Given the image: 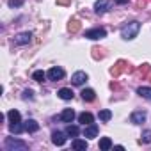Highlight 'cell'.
Here are the masks:
<instances>
[{
  "label": "cell",
  "mask_w": 151,
  "mask_h": 151,
  "mask_svg": "<svg viewBox=\"0 0 151 151\" xmlns=\"http://www.w3.org/2000/svg\"><path fill=\"white\" fill-rule=\"evenodd\" d=\"M139 30H140V23L139 22H130V23H126V25L121 27V37L130 41V39L137 37Z\"/></svg>",
  "instance_id": "6da1fadb"
},
{
  "label": "cell",
  "mask_w": 151,
  "mask_h": 151,
  "mask_svg": "<svg viewBox=\"0 0 151 151\" xmlns=\"http://www.w3.org/2000/svg\"><path fill=\"white\" fill-rule=\"evenodd\" d=\"M84 37H87V39H93V41H98V39H103V37H107V32H105V29H100V27H96V29L86 30V32H84Z\"/></svg>",
  "instance_id": "7a4b0ae2"
},
{
  "label": "cell",
  "mask_w": 151,
  "mask_h": 151,
  "mask_svg": "<svg viewBox=\"0 0 151 151\" xmlns=\"http://www.w3.org/2000/svg\"><path fill=\"white\" fill-rule=\"evenodd\" d=\"M4 146H6V149H7V151H14V149H27V144H25V142H22V140H18V139H13V137H7V139H6V142H4Z\"/></svg>",
  "instance_id": "3957f363"
},
{
  "label": "cell",
  "mask_w": 151,
  "mask_h": 151,
  "mask_svg": "<svg viewBox=\"0 0 151 151\" xmlns=\"http://www.w3.org/2000/svg\"><path fill=\"white\" fill-rule=\"evenodd\" d=\"M64 75H66V73H64V69H62V68L53 66V68H50V69H48L46 77H48L50 80H55V82H57V80H62V78H64Z\"/></svg>",
  "instance_id": "277c9868"
},
{
  "label": "cell",
  "mask_w": 151,
  "mask_h": 151,
  "mask_svg": "<svg viewBox=\"0 0 151 151\" xmlns=\"http://www.w3.org/2000/svg\"><path fill=\"white\" fill-rule=\"evenodd\" d=\"M112 7V0H98L94 4V13L96 14H105Z\"/></svg>",
  "instance_id": "5b68a950"
},
{
  "label": "cell",
  "mask_w": 151,
  "mask_h": 151,
  "mask_svg": "<svg viewBox=\"0 0 151 151\" xmlns=\"http://www.w3.org/2000/svg\"><path fill=\"white\" fill-rule=\"evenodd\" d=\"M87 82V73H84V71H77L71 77V84L73 86H84Z\"/></svg>",
  "instance_id": "8992f818"
},
{
  "label": "cell",
  "mask_w": 151,
  "mask_h": 151,
  "mask_svg": "<svg viewBox=\"0 0 151 151\" xmlns=\"http://www.w3.org/2000/svg\"><path fill=\"white\" fill-rule=\"evenodd\" d=\"M130 121H132L133 124H142V123L146 121V112H144V110H135V112L130 116Z\"/></svg>",
  "instance_id": "52a82bcc"
},
{
  "label": "cell",
  "mask_w": 151,
  "mask_h": 151,
  "mask_svg": "<svg viewBox=\"0 0 151 151\" xmlns=\"http://www.w3.org/2000/svg\"><path fill=\"white\" fill-rule=\"evenodd\" d=\"M98 126L94 124V123H91V124H87L86 128H84V137H87V139H96V135H98Z\"/></svg>",
  "instance_id": "ba28073f"
},
{
  "label": "cell",
  "mask_w": 151,
  "mask_h": 151,
  "mask_svg": "<svg viewBox=\"0 0 151 151\" xmlns=\"http://www.w3.org/2000/svg\"><path fill=\"white\" fill-rule=\"evenodd\" d=\"M66 135L68 133H62V132H52V142L55 146H64L66 144Z\"/></svg>",
  "instance_id": "9c48e42d"
},
{
  "label": "cell",
  "mask_w": 151,
  "mask_h": 151,
  "mask_svg": "<svg viewBox=\"0 0 151 151\" xmlns=\"http://www.w3.org/2000/svg\"><path fill=\"white\" fill-rule=\"evenodd\" d=\"M30 37H32L30 32H22V34H18L14 37V45H29L30 43Z\"/></svg>",
  "instance_id": "30bf717a"
},
{
  "label": "cell",
  "mask_w": 151,
  "mask_h": 151,
  "mask_svg": "<svg viewBox=\"0 0 151 151\" xmlns=\"http://www.w3.org/2000/svg\"><path fill=\"white\" fill-rule=\"evenodd\" d=\"M59 117H60V121H64V123H71V121L75 119V110H73V109H64Z\"/></svg>",
  "instance_id": "8fae6325"
},
{
  "label": "cell",
  "mask_w": 151,
  "mask_h": 151,
  "mask_svg": "<svg viewBox=\"0 0 151 151\" xmlns=\"http://www.w3.org/2000/svg\"><path fill=\"white\" fill-rule=\"evenodd\" d=\"M78 123H82L84 126H87V124L94 123V116H93L91 112H82V114L78 116Z\"/></svg>",
  "instance_id": "7c38bea8"
},
{
  "label": "cell",
  "mask_w": 151,
  "mask_h": 151,
  "mask_svg": "<svg viewBox=\"0 0 151 151\" xmlns=\"http://www.w3.org/2000/svg\"><path fill=\"white\" fill-rule=\"evenodd\" d=\"M23 124H25V132H29V133H34L39 130V123L36 119H27Z\"/></svg>",
  "instance_id": "4fadbf2b"
},
{
  "label": "cell",
  "mask_w": 151,
  "mask_h": 151,
  "mask_svg": "<svg viewBox=\"0 0 151 151\" xmlns=\"http://www.w3.org/2000/svg\"><path fill=\"white\" fill-rule=\"evenodd\" d=\"M87 146H89L87 140H80V139H73V142H71V147L77 149V151H86Z\"/></svg>",
  "instance_id": "5bb4252c"
},
{
  "label": "cell",
  "mask_w": 151,
  "mask_h": 151,
  "mask_svg": "<svg viewBox=\"0 0 151 151\" xmlns=\"http://www.w3.org/2000/svg\"><path fill=\"white\" fill-rule=\"evenodd\" d=\"M57 94H59V98H60V100H66V101H68V100H73V96H75V94H73V91H71V89H68V87L59 89V93H57Z\"/></svg>",
  "instance_id": "9a60e30c"
},
{
  "label": "cell",
  "mask_w": 151,
  "mask_h": 151,
  "mask_svg": "<svg viewBox=\"0 0 151 151\" xmlns=\"http://www.w3.org/2000/svg\"><path fill=\"white\" fill-rule=\"evenodd\" d=\"M80 94H82V100H84V101H93V100L96 98V93H94L93 89H84Z\"/></svg>",
  "instance_id": "2e32d148"
},
{
  "label": "cell",
  "mask_w": 151,
  "mask_h": 151,
  "mask_svg": "<svg viewBox=\"0 0 151 151\" xmlns=\"http://www.w3.org/2000/svg\"><path fill=\"white\" fill-rule=\"evenodd\" d=\"M9 130H11V133H22V132H25V124H22V121L20 123H11V126H9Z\"/></svg>",
  "instance_id": "e0dca14e"
},
{
  "label": "cell",
  "mask_w": 151,
  "mask_h": 151,
  "mask_svg": "<svg viewBox=\"0 0 151 151\" xmlns=\"http://www.w3.org/2000/svg\"><path fill=\"white\" fill-rule=\"evenodd\" d=\"M7 117H9V121H11V123H20V121H22L20 112H18V110H14V109L7 112Z\"/></svg>",
  "instance_id": "ac0fdd59"
},
{
  "label": "cell",
  "mask_w": 151,
  "mask_h": 151,
  "mask_svg": "<svg viewBox=\"0 0 151 151\" xmlns=\"http://www.w3.org/2000/svg\"><path fill=\"white\" fill-rule=\"evenodd\" d=\"M137 94L142 96V98H146V100H151V87H139Z\"/></svg>",
  "instance_id": "d6986e66"
},
{
  "label": "cell",
  "mask_w": 151,
  "mask_h": 151,
  "mask_svg": "<svg viewBox=\"0 0 151 151\" xmlns=\"http://www.w3.org/2000/svg\"><path fill=\"white\" fill-rule=\"evenodd\" d=\"M66 133H68V137H78L80 130H78V126H75V124H69V126L66 128Z\"/></svg>",
  "instance_id": "ffe728a7"
},
{
  "label": "cell",
  "mask_w": 151,
  "mask_h": 151,
  "mask_svg": "<svg viewBox=\"0 0 151 151\" xmlns=\"http://www.w3.org/2000/svg\"><path fill=\"white\" fill-rule=\"evenodd\" d=\"M112 147V140L109 139V137H103L101 140H100V149L101 151H107V149H110Z\"/></svg>",
  "instance_id": "44dd1931"
},
{
  "label": "cell",
  "mask_w": 151,
  "mask_h": 151,
  "mask_svg": "<svg viewBox=\"0 0 151 151\" xmlns=\"http://www.w3.org/2000/svg\"><path fill=\"white\" fill-rule=\"evenodd\" d=\"M98 117H100L103 123H107V121H110V119H112V112H110V110H107V109H105V110H100Z\"/></svg>",
  "instance_id": "7402d4cb"
},
{
  "label": "cell",
  "mask_w": 151,
  "mask_h": 151,
  "mask_svg": "<svg viewBox=\"0 0 151 151\" xmlns=\"http://www.w3.org/2000/svg\"><path fill=\"white\" fill-rule=\"evenodd\" d=\"M45 77H46V73L45 71H34V75H32V78L36 80V82H45Z\"/></svg>",
  "instance_id": "603a6c76"
},
{
  "label": "cell",
  "mask_w": 151,
  "mask_h": 151,
  "mask_svg": "<svg viewBox=\"0 0 151 151\" xmlns=\"http://www.w3.org/2000/svg\"><path fill=\"white\" fill-rule=\"evenodd\" d=\"M140 142H144V144H149V142H151V130H144V132H142Z\"/></svg>",
  "instance_id": "cb8c5ba5"
},
{
  "label": "cell",
  "mask_w": 151,
  "mask_h": 151,
  "mask_svg": "<svg viewBox=\"0 0 151 151\" xmlns=\"http://www.w3.org/2000/svg\"><path fill=\"white\" fill-rule=\"evenodd\" d=\"M23 2L22 0H9V7H20Z\"/></svg>",
  "instance_id": "d4e9b609"
},
{
  "label": "cell",
  "mask_w": 151,
  "mask_h": 151,
  "mask_svg": "<svg viewBox=\"0 0 151 151\" xmlns=\"http://www.w3.org/2000/svg\"><path fill=\"white\" fill-rule=\"evenodd\" d=\"M23 98H25V100H27V98L32 100V98H34V96H32V91H23Z\"/></svg>",
  "instance_id": "484cf974"
},
{
  "label": "cell",
  "mask_w": 151,
  "mask_h": 151,
  "mask_svg": "<svg viewBox=\"0 0 151 151\" xmlns=\"http://www.w3.org/2000/svg\"><path fill=\"white\" fill-rule=\"evenodd\" d=\"M59 2H62V4H64V2H68V0H59Z\"/></svg>",
  "instance_id": "4316f807"
}]
</instances>
